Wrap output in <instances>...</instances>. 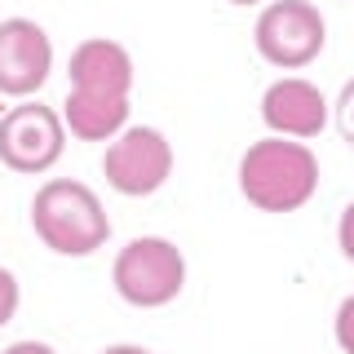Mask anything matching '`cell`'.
Masks as SVG:
<instances>
[{"label": "cell", "instance_id": "6da1fadb", "mask_svg": "<svg viewBox=\"0 0 354 354\" xmlns=\"http://www.w3.org/2000/svg\"><path fill=\"white\" fill-rule=\"evenodd\" d=\"M319 186V160L301 142L266 138L252 142L239 160V191L261 213H292Z\"/></svg>", "mask_w": 354, "mask_h": 354}, {"label": "cell", "instance_id": "7a4b0ae2", "mask_svg": "<svg viewBox=\"0 0 354 354\" xmlns=\"http://www.w3.org/2000/svg\"><path fill=\"white\" fill-rule=\"evenodd\" d=\"M31 226L62 257H88L111 239V217L84 182H44L31 199Z\"/></svg>", "mask_w": 354, "mask_h": 354}, {"label": "cell", "instance_id": "3957f363", "mask_svg": "<svg viewBox=\"0 0 354 354\" xmlns=\"http://www.w3.org/2000/svg\"><path fill=\"white\" fill-rule=\"evenodd\" d=\"M115 292L129 306H169L186 283V257L177 252V243L160 239V235H142L129 239L115 257Z\"/></svg>", "mask_w": 354, "mask_h": 354}, {"label": "cell", "instance_id": "277c9868", "mask_svg": "<svg viewBox=\"0 0 354 354\" xmlns=\"http://www.w3.org/2000/svg\"><path fill=\"white\" fill-rule=\"evenodd\" d=\"M257 53L274 66H297L315 62L324 53V40H328V27H324V14H319L310 0H270L257 18Z\"/></svg>", "mask_w": 354, "mask_h": 354}, {"label": "cell", "instance_id": "5b68a950", "mask_svg": "<svg viewBox=\"0 0 354 354\" xmlns=\"http://www.w3.org/2000/svg\"><path fill=\"white\" fill-rule=\"evenodd\" d=\"M66 147V124L53 106L27 102L0 120V164L14 173H44Z\"/></svg>", "mask_w": 354, "mask_h": 354}, {"label": "cell", "instance_id": "8992f818", "mask_svg": "<svg viewBox=\"0 0 354 354\" xmlns=\"http://www.w3.org/2000/svg\"><path fill=\"white\" fill-rule=\"evenodd\" d=\"M102 173L120 195H151L173 173V147L160 129H124L106 147Z\"/></svg>", "mask_w": 354, "mask_h": 354}, {"label": "cell", "instance_id": "52a82bcc", "mask_svg": "<svg viewBox=\"0 0 354 354\" xmlns=\"http://www.w3.org/2000/svg\"><path fill=\"white\" fill-rule=\"evenodd\" d=\"M53 44L31 18H5L0 22V93L22 97L36 93L49 80Z\"/></svg>", "mask_w": 354, "mask_h": 354}, {"label": "cell", "instance_id": "ba28073f", "mask_svg": "<svg viewBox=\"0 0 354 354\" xmlns=\"http://www.w3.org/2000/svg\"><path fill=\"white\" fill-rule=\"evenodd\" d=\"M261 120L270 124L279 138H315L328 120V102L310 80H274L261 97Z\"/></svg>", "mask_w": 354, "mask_h": 354}, {"label": "cell", "instance_id": "9c48e42d", "mask_svg": "<svg viewBox=\"0 0 354 354\" xmlns=\"http://www.w3.org/2000/svg\"><path fill=\"white\" fill-rule=\"evenodd\" d=\"M129 84H133V58H129L124 44L102 40V36L75 44V53H71V88L129 97Z\"/></svg>", "mask_w": 354, "mask_h": 354}, {"label": "cell", "instance_id": "30bf717a", "mask_svg": "<svg viewBox=\"0 0 354 354\" xmlns=\"http://www.w3.org/2000/svg\"><path fill=\"white\" fill-rule=\"evenodd\" d=\"M129 120V97L115 93H88V88H71L62 102V124L84 142H102L120 133Z\"/></svg>", "mask_w": 354, "mask_h": 354}, {"label": "cell", "instance_id": "8fae6325", "mask_svg": "<svg viewBox=\"0 0 354 354\" xmlns=\"http://www.w3.org/2000/svg\"><path fill=\"white\" fill-rule=\"evenodd\" d=\"M337 124H341V138L354 147V80L341 88V97H337Z\"/></svg>", "mask_w": 354, "mask_h": 354}, {"label": "cell", "instance_id": "7c38bea8", "mask_svg": "<svg viewBox=\"0 0 354 354\" xmlns=\"http://www.w3.org/2000/svg\"><path fill=\"white\" fill-rule=\"evenodd\" d=\"M337 346L346 354H354V297H346L337 310Z\"/></svg>", "mask_w": 354, "mask_h": 354}, {"label": "cell", "instance_id": "4fadbf2b", "mask_svg": "<svg viewBox=\"0 0 354 354\" xmlns=\"http://www.w3.org/2000/svg\"><path fill=\"white\" fill-rule=\"evenodd\" d=\"M14 310H18V279L9 270H0V328L14 319Z\"/></svg>", "mask_w": 354, "mask_h": 354}, {"label": "cell", "instance_id": "5bb4252c", "mask_svg": "<svg viewBox=\"0 0 354 354\" xmlns=\"http://www.w3.org/2000/svg\"><path fill=\"white\" fill-rule=\"evenodd\" d=\"M337 239H341V252L354 261V199L346 204V213H341V226H337Z\"/></svg>", "mask_w": 354, "mask_h": 354}, {"label": "cell", "instance_id": "9a60e30c", "mask_svg": "<svg viewBox=\"0 0 354 354\" xmlns=\"http://www.w3.org/2000/svg\"><path fill=\"white\" fill-rule=\"evenodd\" d=\"M0 354H53V346H44V341H14V346L0 350Z\"/></svg>", "mask_w": 354, "mask_h": 354}, {"label": "cell", "instance_id": "2e32d148", "mask_svg": "<svg viewBox=\"0 0 354 354\" xmlns=\"http://www.w3.org/2000/svg\"><path fill=\"white\" fill-rule=\"evenodd\" d=\"M102 354H151L147 346H106Z\"/></svg>", "mask_w": 354, "mask_h": 354}, {"label": "cell", "instance_id": "e0dca14e", "mask_svg": "<svg viewBox=\"0 0 354 354\" xmlns=\"http://www.w3.org/2000/svg\"><path fill=\"white\" fill-rule=\"evenodd\" d=\"M230 5H257V0H230Z\"/></svg>", "mask_w": 354, "mask_h": 354}]
</instances>
